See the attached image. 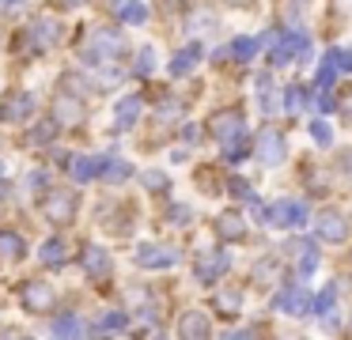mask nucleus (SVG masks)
Masks as SVG:
<instances>
[{
  "mask_svg": "<svg viewBox=\"0 0 352 340\" xmlns=\"http://www.w3.org/2000/svg\"><path fill=\"white\" fill-rule=\"evenodd\" d=\"M269 227H307V204L292 201V196H280V201L269 208Z\"/></svg>",
  "mask_w": 352,
  "mask_h": 340,
  "instance_id": "nucleus-1",
  "label": "nucleus"
},
{
  "mask_svg": "<svg viewBox=\"0 0 352 340\" xmlns=\"http://www.w3.org/2000/svg\"><path fill=\"white\" fill-rule=\"evenodd\" d=\"M42 216L54 227H65L72 216H76V193H65V189H54V193L42 201Z\"/></svg>",
  "mask_w": 352,
  "mask_h": 340,
  "instance_id": "nucleus-2",
  "label": "nucleus"
},
{
  "mask_svg": "<svg viewBox=\"0 0 352 340\" xmlns=\"http://www.w3.org/2000/svg\"><path fill=\"white\" fill-rule=\"evenodd\" d=\"M311 53V38L299 34V30H288V34H280V45L273 49V65H292L296 57H307Z\"/></svg>",
  "mask_w": 352,
  "mask_h": 340,
  "instance_id": "nucleus-3",
  "label": "nucleus"
},
{
  "mask_svg": "<svg viewBox=\"0 0 352 340\" xmlns=\"http://www.w3.org/2000/svg\"><path fill=\"white\" fill-rule=\"evenodd\" d=\"M284 151H288V144H284V136L276 133V128H265V133L254 140V155H258L265 166H280L284 163Z\"/></svg>",
  "mask_w": 352,
  "mask_h": 340,
  "instance_id": "nucleus-4",
  "label": "nucleus"
},
{
  "mask_svg": "<svg viewBox=\"0 0 352 340\" xmlns=\"http://www.w3.org/2000/svg\"><path fill=\"white\" fill-rule=\"evenodd\" d=\"M314 231H318L326 242H344L349 238V219H344V212L326 208V212H318V219H314Z\"/></svg>",
  "mask_w": 352,
  "mask_h": 340,
  "instance_id": "nucleus-5",
  "label": "nucleus"
},
{
  "mask_svg": "<svg viewBox=\"0 0 352 340\" xmlns=\"http://www.w3.org/2000/svg\"><path fill=\"white\" fill-rule=\"evenodd\" d=\"M23 306L31 310V314H42V310L54 306V287L42 284V280H31V284H23Z\"/></svg>",
  "mask_w": 352,
  "mask_h": 340,
  "instance_id": "nucleus-6",
  "label": "nucleus"
},
{
  "mask_svg": "<svg viewBox=\"0 0 352 340\" xmlns=\"http://www.w3.org/2000/svg\"><path fill=\"white\" fill-rule=\"evenodd\" d=\"M228 269H231V257L228 253H201L197 257V280H201V284H216Z\"/></svg>",
  "mask_w": 352,
  "mask_h": 340,
  "instance_id": "nucleus-7",
  "label": "nucleus"
},
{
  "mask_svg": "<svg viewBox=\"0 0 352 340\" xmlns=\"http://www.w3.org/2000/svg\"><path fill=\"white\" fill-rule=\"evenodd\" d=\"M175 261H178L175 249H163V246H155V242L137 246V264H144V269H170Z\"/></svg>",
  "mask_w": 352,
  "mask_h": 340,
  "instance_id": "nucleus-8",
  "label": "nucleus"
},
{
  "mask_svg": "<svg viewBox=\"0 0 352 340\" xmlns=\"http://www.w3.org/2000/svg\"><path fill=\"white\" fill-rule=\"evenodd\" d=\"M212 133H216V140H235L239 133H246V125H243V113L239 110H231V113H216L212 117Z\"/></svg>",
  "mask_w": 352,
  "mask_h": 340,
  "instance_id": "nucleus-9",
  "label": "nucleus"
},
{
  "mask_svg": "<svg viewBox=\"0 0 352 340\" xmlns=\"http://www.w3.org/2000/svg\"><path fill=\"white\" fill-rule=\"evenodd\" d=\"M80 261H84V269H87V276H91V280L110 276V269H114V264H110V253H107V249H99V246H84V257H80Z\"/></svg>",
  "mask_w": 352,
  "mask_h": 340,
  "instance_id": "nucleus-10",
  "label": "nucleus"
},
{
  "mask_svg": "<svg viewBox=\"0 0 352 340\" xmlns=\"http://www.w3.org/2000/svg\"><path fill=\"white\" fill-rule=\"evenodd\" d=\"M273 306L280 310V314H303V310L311 306V299H307L303 287H284V291L273 299Z\"/></svg>",
  "mask_w": 352,
  "mask_h": 340,
  "instance_id": "nucleus-11",
  "label": "nucleus"
},
{
  "mask_svg": "<svg viewBox=\"0 0 352 340\" xmlns=\"http://www.w3.org/2000/svg\"><path fill=\"white\" fill-rule=\"evenodd\" d=\"M99 178L110 181V185H118V181L133 178V166L125 163V159H99Z\"/></svg>",
  "mask_w": 352,
  "mask_h": 340,
  "instance_id": "nucleus-12",
  "label": "nucleus"
},
{
  "mask_svg": "<svg viewBox=\"0 0 352 340\" xmlns=\"http://www.w3.org/2000/svg\"><path fill=\"white\" fill-rule=\"evenodd\" d=\"M27 253V242L12 231H0V261H23Z\"/></svg>",
  "mask_w": 352,
  "mask_h": 340,
  "instance_id": "nucleus-13",
  "label": "nucleus"
},
{
  "mask_svg": "<svg viewBox=\"0 0 352 340\" xmlns=\"http://www.w3.org/2000/svg\"><path fill=\"white\" fill-rule=\"evenodd\" d=\"M261 42H265V38H250V34H239L235 38V42H231V57H235V60H254V57H258V53H261Z\"/></svg>",
  "mask_w": 352,
  "mask_h": 340,
  "instance_id": "nucleus-14",
  "label": "nucleus"
},
{
  "mask_svg": "<svg viewBox=\"0 0 352 340\" xmlns=\"http://www.w3.org/2000/svg\"><path fill=\"white\" fill-rule=\"evenodd\" d=\"M337 68H341V60H337V49H333V53H326V60H322L318 72H314V87H318V91H329V87H333Z\"/></svg>",
  "mask_w": 352,
  "mask_h": 340,
  "instance_id": "nucleus-15",
  "label": "nucleus"
},
{
  "mask_svg": "<svg viewBox=\"0 0 352 340\" xmlns=\"http://www.w3.org/2000/svg\"><path fill=\"white\" fill-rule=\"evenodd\" d=\"M201 53H205V49H201V42H190L175 60H170V76H186V72H190V68L201 60Z\"/></svg>",
  "mask_w": 352,
  "mask_h": 340,
  "instance_id": "nucleus-16",
  "label": "nucleus"
},
{
  "mask_svg": "<svg viewBox=\"0 0 352 340\" xmlns=\"http://www.w3.org/2000/svg\"><path fill=\"white\" fill-rule=\"evenodd\" d=\"M216 231H220V238H231V242L246 238V231H243V219H239V212H223V216L216 219Z\"/></svg>",
  "mask_w": 352,
  "mask_h": 340,
  "instance_id": "nucleus-17",
  "label": "nucleus"
},
{
  "mask_svg": "<svg viewBox=\"0 0 352 340\" xmlns=\"http://www.w3.org/2000/svg\"><path fill=\"white\" fill-rule=\"evenodd\" d=\"M69 170H72V178H76V181H91V178H99V159L72 155L69 159Z\"/></svg>",
  "mask_w": 352,
  "mask_h": 340,
  "instance_id": "nucleus-18",
  "label": "nucleus"
},
{
  "mask_svg": "<svg viewBox=\"0 0 352 340\" xmlns=\"http://www.w3.org/2000/svg\"><path fill=\"white\" fill-rule=\"evenodd\" d=\"M137 117H140V98L137 95L122 98V102H118V128H129Z\"/></svg>",
  "mask_w": 352,
  "mask_h": 340,
  "instance_id": "nucleus-19",
  "label": "nucleus"
},
{
  "mask_svg": "<svg viewBox=\"0 0 352 340\" xmlns=\"http://www.w3.org/2000/svg\"><path fill=\"white\" fill-rule=\"evenodd\" d=\"M42 261H46L50 269H61V264H65V242L61 238H46V242H42Z\"/></svg>",
  "mask_w": 352,
  "mask_h": 340,
  "instance_id": "nucleus-20",
  "label": "nucleus"
},
{
  "mask_svg": "<svg viewBox=\"0 0 352 340\" xmlns=\"http://www.w3.org/2000/svg\"><path fill=\"white\" fill-rule=\"evenodd\" d=\"M208 321H205V314H197V310H190V314L182 317V337H208Z\"/></svg>",
  "mask_w": 352,
  "mask_h": 340,
  "instance_id": "nucleus-21",
  "label": "nucleus"
},
{
  "mask_svg": "<svg viewBox=\"0 0 352 340\" xmlns=\"http://www.w3.org/2000/svg\"><path fill=\"white\" fill-rule=\"evenodd\" d=\"M333 302H337V284H329L326 291L318 295V299L311 302V310H314V317H326L329 310H333Z\"/></svg>",
  "mask_w": 352,
  "mask_h": 340,
  "instance_id": "nucleus-22",
  "label": "nucleus"
},
{
  "mask_svg": "<svg viewBox=\"0 0 352 340\" xmlns=\"http://www.w3.org/2000/svg\"><path fill=\"white\" fill-rule=\"evenodd\" d=\"M228 189H231L235 196H243V201H258V193H254V185H250L246 178H239V174H231V178H228Z\"/></svg>",
  "mask_w": 352,
  "mask_h": 340,
  "instance_id": "nucleus-23",
  "label": "nucleus"
},
{
  "mask_svg": "<svg viewBox=\"0 0 352 340\" xmlns=\"http://www.w3.org/2000/svg\"><path fill=\"white\" fill-rule=\"evenodd\" d=\"M118 15H122L125 23H133V27H140V23H148V8H144V4H137V0H133V4H125Z\"/></svg>",
  "mask_w": 352,
  "mask_h": 340,
  "instance_id": "nucleus-24",
  "label": "nucleus"
},
{
  "mask_svg": "<svg viewBox=\"0 0 352 340\" xmlns=\"http://www.w3.org/2000/svg\"><path fill=\"white\" fill-rule=\"evenodd\" d=\"M152 68H155V49H152V45H144V49H140V57H137L133 76H152Z\"/></svg>",
  "mask_w": 352,
  "mask_h": 340,
  "instance_id": "nucleus-25",
  "label": "nucleus"
},
{
  "mask_svg": "<svg viewBox=\"0 0 352 340\" xmlns=\"http://www.w3.org/2000/svg\"><path fill=\"white\" fill-rule=\"evenodd\" d=\"M125 325H129V317H125V314H118V310H114V314H107L99 325H95V332H102V329H107V332H122Z\"/></svg>",
  "mask_w": 352,
  "mask_h": 340,
  "instance_id": "nucleus-26",
  "label": "nucleus"
},
{
  "mask_svg": "<svg viewBox=\"0 0 352 340\" xmlns=\"http://www.w3.org/2000/svg\"><path fill=\"white\" fill-rule=\"evenodd\" d=\"M50 329H54L57 337H69V332H80V321H76V314H61Z\"/></svg>",
  "mask_w": 352,
  "mask_h": 340,
  "instance_id": "nucleus-27",
  "label": "nucleus"
},
{
  "mask_svg": "<svg viewBox=\"0 0 352 340\" xmlns=\"http://www.w3.org/2000/svg\"><path fill=\"white\" fill-rule=\"evenodd\" d=\"M311 136H314V144H318V148H326V144L333 140V133H329L326 121H311Z\"/></svg>",
  "mask_w": 352,
  "mask_h": 340,
  "instance_id": "nucleus-28",
  "label": "nucleus"
},
{
  "mask_svg": "<svg viewBox=\"0 0 352 340\" xmlns=\"http://www.w3.org/2000/svg\"><path fill=\"white\" fill-rule=\"evenodd\" d=\"M144 185H148V189H155V193H160V189L167 193V185H170V181H167V174H160V170H148V174H144Z\"/></svg>",
  "mask_w": 352,
  "mask_h": 340,
  "instance_id": "nucleus-29",
  "label": "nucleus"
},
{
  "mask_svg": "<svg viewBox=\"0 0 352 340\" xmlns=\"http://www.w3.org/2000/svg\"><path fill=\"white\" fill-rule=\"evenodd\" d=\"M239 302H243V295H239V291H231V295H216V306H220V310H228V314H235V310H239Z\"/></svg>",
  "mask_w": 352,
  "mask_h": 340,
  "instance_id": "nucleus-30",
  "label": "nucleus"
},
{
  "mask_svg": "<svg viewBox=\"0 0 352 340\" xmlns=\"http://www.w3.org/2000/svg\"><path fill=\"white\" fill-rule=\"evenodd\" d=\"M318 110H322V113H333V110H337L333 95H326V91H322V95H318Z\"/></svg>",
  "mask_w": 352,
  "mask_h": 340,
  "instance_id": "nucleus-31",
  "label": "nucleus"
},
{
  "mask_svg": "<svg viewBox=\"0 0 352 340\" xmlns=\"http://www.w3.org/2000/svg\"><path fill=\"white\" fill-rule=\"evenodd\" d=\"M337 60H341L344 72H352V49H337Z\"/></svg>",
  "mask_w": 352,
  "mask_h": 340,
  "instance_id": "nucleus-32",
  "label": "nucleus"
},
{
  "mask_svg": "<svg viewBox=\"0 0 352 340\" xmlns=\"http://www.w3.org/2000/svg\"><path fill=\"white\" fill-rule=\"evenodd\" d=\"M223 4H231V8H250L254 0H223Z\"/></svg>",
  "mask_w": 352,
  "mask_h": 340,
  "instance_id": "nucleus-33",
  "label": "nucleus"
},
{
  "mask_svg": "<svg viewBox=\"0 0 352 340\" xmlns=\"http://www.w3.org/2000/svg\"><path fill=\"white\" fill-rule=\"evenodd\" d=\"M125 4H133V0H110V8H114V12H122Z\"/></svg>",
  "mask_w": 352,
  "mask_h": 340,
  "instance_id": "nucleus-34",
  "label": "nucleus"
}]
</instances>
